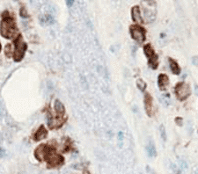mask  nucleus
Instances as JSON below:
<instances>
[{"mask_svg":"<svg viewBox=\"0 0 198 174\" xmlns=\"http://www.w3.org/2000/svg\"><path fill=\"white\" fill-rule=\"evenodd\" d=\"M0 33L5 38H13L17 33L18 30L11 18H5L0 25Z\"/></svg>","mask_w":198,"mask_h":174,"instance_id":"obj_1","label":"nucleus"},{"mask_svg":"<svg viewBox=\"0 0 198 174\" xmlns=\"http://www.w3.org/2000/svg\"><path fill=\"white\" fill-rule=\"evenodd\" d=\"M190 93H191L190 86L184 82L179 83L175 86V95L180 100H185L190 95Z\"/></svg>","mask_w":198,"mask_h":174,"instance_id":"obj_2","label":"nucleus"},{"mask_svg":"<svg viewBox=\"0 0 198 174\" xmlns=\"http://www.w3.org/2000/svg\"><path fill=\"white\" fill-rule=\"evenodd\" d=\"M26 48V44L22 41V39L19 38L16 40V43H15V48H14V51H13V58L15 61H20L24 53Z\"/></svg>","mask_w":198,"mask_h":174,"instance_id":"obj_3","label":"nucleus"},{"mask_svg":"<svg viewBox=\"0 0 198 174\" xmlns=\"http://www.w3.org/2000/svg\"><path fill=\"white\" fill-rule=\"evenodd\" d=\"M46 159L51 166H58L60 164H62L64 161V158L60 155L56 154L51 149H49L48 151Z\"/></svg>","mask_w":198,"mask_h":174,"instance_id":"obj_4","label":"nucleus"},{"mask_svg":"<svg viewBox=\"0 0 198 174\" xmlns=\"http://www.w3.org/2000/svg\"><path fill=\"white\" fill-rule=\"evenodd\" d=\"M145 53L149 59V64L152 67V69H156L158 67V56L155 54L151 45L145 46Z\"/></svg>","mask_w":198,"mask_h":174,"instance_id":"obj_5","label":"nucleus"},{"mask_svg":"<svg viewBox=\"0 0 198 174\" xmlns=\"http://www.w3.org/2000/svg\"><path fill=\"white\" fill-rule=\"evenodd\" d=\"M130 34L132 38L138 42L141 43L145 41V28L139 26H132L130 27Z\"/></svg>","mask_w":198,"mask_h":174,"instance_id":"obj_6","label":"nucleus"},{"mask_svg":"<svg viewBox=\"0 0 198 174\" xmlns=\"http://www.w3.org/2000/svg\"><path fill=\"white\" fill-rule=\"evenodd\" d=\"M49 149V148H48L46 145H41V146H39L38 148L36 149V150L34 151L35 157L38 160H40V161L45 160Z\"/></svg>","mask_w":198,"mask_h":174,"instance_id":"obj_7","label":"nucleus"},{"mask_svg":"<svg viewBox=\"0 0 198 174\" xmlns=\"http://www.w3.org/2000/svg\"><path fill=\"white\" fill-rule=\"evenodd\" d=\"M145 111L149 116L152 115L153 113V106H152V98L149 93H146L145 96Z\"/></svg>","mask_w":198,"mask_h":174,"instance_id":"obj_8","label":"nucleus"},{"mask_svg":"<svg viewBox=\"0 0 198 174\" xmlns=\"http://www.w3.org/2000/svg\"><path fill=\"white\" fill-rule=\"evenodd\" d=\"M158 87L160 88V90H165L166 88V86L168 85L169 84V79H168V77L165 75V74H161L159 75L158 77Z\"/></svg>","mask_w":198,"mask_h":174,"instance_id":"obj_9","label":"nucleus"},{"mask_svg":"<svg viewBox=\"0 0 198 174\" xmlns=\"http://www.w3.org/2000/svg\"><path fill=\"white\" fill-rule=\"evenodd\" d=\"M132 19L135 22H143V19L141 17V13H140V9L138 6H134L132 8Z\"/></svg>","mask_w":198,"mask_h":174,"instance_id":"obj_10","label":"nucleus"},{"mask_svg":"<svg viewBox=\"0 0 198 174\" xmlns=\"http://www.w3.org/2000/svg\"><path fill=\"white\" fill-rule=\"evenodd\" d=\"M47 136V130L43 126H41L40 129L36 131L35 135H34V139L36 141H41L42 139H44Z\"/></svg>","mask_w":198,"mask_h":174,"instance_id":"obj_11","label":"nucleus"},{"mask_svg":"<svg viewBox=\"0 0 198 174\" xmlns=\"http://www.w3.org/2000/svg\"><path fill=\"white\" fill-rule=\"evenodd\" d=\"M54 106H55V110H56V112L57 113V114L62 115V114H64V106L63 105V103H62L60 100L56 99Z\"/></svg>","mask_w":198,"mask_h":174,"instance_id":"obj_12","label":"nucleus"},{"mask_svg":"<svg viewBox=\"0 0 198 174\" xmlns=\"http://www.w3.org/2000/svg\"><path fill=\"white\" fill-rule=\"evenodd\" d=\"M169 62H170V69H171V71H173V74H180V72H181V69H180V67H179L178 64L174 61V60H173L172 58H169Z\"/></svg>","mask_w":198,"mask_h":174,"instance_id":"obj_13","label":"nucleus"},{"mask_svg":"<svg viewBox=\"0 0 198 174\" xmlns=\"http://www.w3.org/2000/svg\"><path fill=\"white\" fill-rule=\"evenodd\" d=\"M146 150H147V153L149 155V157H154L156 156V148L154 146V144L152 143V142H149L147 148H146Z\"/></svg>","mask_w":198,"mask_h":174,"instance_id":"obj_14","label":"nucleus"},{"mask_svg":"<svg viewBox=\"0 0 198 174\" xmlns=\"http://www.w3.org/2000/svg\"><path fill=\"white\" fill-rule=\"evenodd\" d=\"M137 85H138V87L139 89L142 91H144L145 90V88H146V84H145V82L143 79H138V81H137Z\"/></svg>","mask_w":198,"mask_h":174,"instance_id":"obj_15","label":"nucleus"},{"mask_svg":"<svg viewBox=\"0 0 198 174\" xmlns=\"http://www.w3.org/2000/svg\"><path fill=\"white\" fill-rule=\"evenodd\" d=\"M160 135H161V138L164 140V141H166V132H165V127L163 125L160 126Z\"/></svg>","mask_w":198,"mask_h":174,"instance_id":"obj_16","label":"nucleus"},{"mask_svg":"<svg viewBox=\"0 0 198 174\" xmlns=\"http://www.w3.org/2000/svg\"><path fill=\"white\" fill-rule=\"evenodd\" d=\"M11 48H12V45H6V55L7 56H10L12 54H13V49Z\"/></svg>","mask_w":198,"mask_h":174,"instance_id":"obj_17","label":"nucleus"},{"mask_svg":"<svg viewBox=\"0 0 198 174\" xmlns=\"http://www.w3.org/2000/svg\"><path fill=\"white\" fill-rule=\"evenodd\" d=\"M180 165H181V168L182 170H187V169H188V164H187V163L185 161H181Z\"/></svg>","mask_w":198,"mask_h":174,"instance_id":"obj_18","label":"nucleus"},{"mask_svg":"<svg viewBox=\"0 0 198 174\" xmlns=\"http://www.w3.org/2000/svg\"><path fill=\"white\" fill-rule=\"evenodd\" d=\"M192 64L194 65H198V56H194L192 58Z\"/></svg>","mask_w":198,"mask_h":174,"instance_id":"obj_19","label":"nucleus"},{"mask_svg":"<svg viewBox=\"0 0 198 174\" xmlns=\"http://www.w3.org/2000/svg\"><path fill=\"white\" fill-rule=\"evenodd\" d=\"M72 4H73V1H71V2H70V1H68V2H67V5H68L69 6H72Z\"/></svg>","mask_w":198,"mask_h":174,"instance_id":"obj_20","label":"nucleus"},{"mask_svg":"<svg viewBox=\"0 0 198 174\" xmlns=\"http://www.w3.org/2000/svg\"><path fill=\"white\" fill-rule=\"evenodd\" d=\"M196 94H198V85H196Z\"/></svg>","mask_w":198,"mask_h":174,"instance_id":"obj_21","label":"nucleus"},{"mask_svg":"<svg viewBox=\"0 0 198 174\" xmlns=\"http://www.w3.org/2000/svg\"><path fill=\"white\" fill-rule=\"evenodd\" d=\"M195 174H198V169L196 171V172H195Z\"/></svg>","mask_w":198,"mask_h":174,"instance_id":"obj_22","label":"nucleus"},{"mask_svg":"<svg viewBox=\"0 0 198 174\" xmlns=\"http://www.w3.org/2000/svg\"><path fill=\"white\" fill-rule=\"evenodd\" d=\"M0 50H1V44H0Z\"/></svg>","mask_w":198,"mask_h":174,"instance_id":"obj_23","label":"nucleus"}]
</instances>
